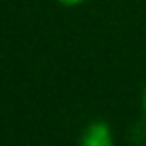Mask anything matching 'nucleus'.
I'll list each match as a JSON object with an SVG mask.
<instances>
[{
	"label": "nucleus",
	"mask_w": 146,
	"mask_h": 146,
	"mask_svg": "<svg viewBox=\"0 0 146 146\" xmlns=\"http://www.w3.org/2000/svg\"><path fill=\"white\" fill-rule=\"evenodd\" d=\"M56 2L62 4V6H66V8H74V6H80V4L88 2V0H56Z\"/></svg>",
	"instance_id": "2"
},
{
	"label": "nucleus",
	"mask_w": 146,
	"mask_h": 146,
	"mask_svg": "<svg viewBox=\"0 0 146 146\" xmlns=\"http://www.w3.org/2000/svg\"><path fill=\"white\" fill-rule=\"evenodd\" d=\"M80 146H114L112 128L104 120H92L80 134Z\"/></svg>",
	"instance_id": "1"
},
{
	"label": "nucleus",
	"mask_w": 146,
	"mask_h": 146,
	"mask_svg": "<svg viewBox=\"0 0 146 146\" xmlns=\"http://www.w3.org/2000/svg\"><path fill=\"white\" fill-rule=\"evenodd\" d=\"M142 108H144V112H146V86H144V90H142Z\"/></svg>",
	"instance_id": "3"
}]
</instances>
